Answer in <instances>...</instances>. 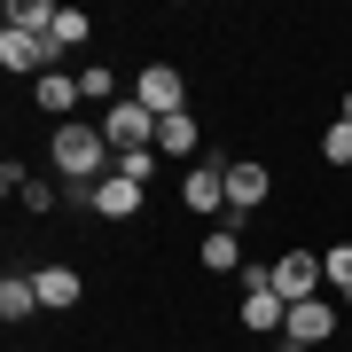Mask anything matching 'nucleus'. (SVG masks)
Listing matches in <instances>:
<instances>
[{
    "instance_id": "obj_4",
    "label": "nucleus",
    "mask_w": 352,
    "mask_h": 352,
    "mask_svg": "<svg viewBox=\"0 0 352 352\" xmlns=\"http://www.w3.org/2000/svg\"><path fill=\"white\" fill-rule=\"evenodd\" d=\"M133 102H141L149 118H180L188 87H180V71H173V63H149V71H141V87H133Z\"/></svg>"
},
{
    "instance_id": "obj_18",
    "label": "nucleus",
    "mask_w": 352,
    "mask_h": 352,
    "mask_svg": "<svg viewBox=\"0 0 352 352\" xmlns=\"http://www.w3.org/2000/svg\"><path fill=\"white\" fill-rule=\"evenodd\" d=\"M87 32H94L87 16H78V8H63V16H55V32H47V39H55V47H78V39H87Z\"/></svg>"
},
{
    "instance_id": "obj_5",
    "label": "nucleus",
    "mask_w": 352,
    "mask_h": 352,
    "mask_svg": "<svg viewBox=\"0 0 352 352\" xmlns=\"http://www.w3.org/2000/svg\"><path fill=\"white\" fill-rule=\"evenodd\" d=\"M258 204H266V164L227 157V227H235L243 212H258Z\"/></svg>"
},
{
    "instance_id": "obj_13",
    "label": "nucleus",
    "mask_w": 352,
    "mask_h": 352,
    "mask_svg": "<svg viewBox=\"0 0 352 352\" xmlns=\"http://www.w3.org/2000/svg\"><path fill=\"white\" fill-rule=\"evenodd\" d=\"M235 266H243L235 227H212V235H204V274H235Z\"/></svg>"
},
{
    "instance_id": "obj_21",
    "label": "nucleus",
    "mask_w": 352,
    "mask_h": 352,
    "mask_svg": "<svg viewBox=\"0 0 352 352\" xmlns=\"http://www.w3.org/2000/svg\"><path fill=\"white\" fill-rule=\"evenodd\" d=\"M78 87H87V102H110V94H118V78L94 63V71H78Z\"/></svg>"
},
{
    "instance_id": "obj_9",
    "label": "nucleus",
    "mask_w": 352,
    "mask_h": 352,
    "mask_svg": "<svg viewBox=\"0 0 352 352\" xmlns=\"http://www.w3.org/2000/svg\"><path fill=\"white\" fill-rule=\"evenodd\" d=\"M47 55H55V39H39V32H0V63H8V71H39V78H47Z\"/></svg>"
},
{
    "instance_id": "obj_3",
    "label": "nucleus",
    "mask_w": 352,
    "mask_h": 352,
    "mask_svg": "<svg viewBox=\"0 0 352 352\" xmlns=\"http://www.w3.org/2000/svg\"><path fill=\"white\" fill-rule=\"evenodd\" d=\"M266 289H274L282 305H305V298H321V258H314V251H282V266L266 274Z\"/></svg>"
},
{
    "instance_id": "obj_23",
    "label": "nucleus",
    "mask_w": 352,
    "mask_h": 352,
    "mask_svg": "<svg viewBox=\"0 0 352 352\" xmlns=\"http://www.w3.org/2000/svg\"><path fill=\"white\" fill-rule=\"evenodd\" d=\"M344 126H352V87H344Z\"/></svg>"
},
{
    "instance_id": "obj_7",
    "label": "nucleus",
    "mask_w": 352,
    "mask_h": 352,
    "mask_svg": "<svg viewBox=\"0 0 352 352\" xmlns=\"http://www.w3.org/2000/svg\"><path fill=\"white\" fill-rule=\"evenodd\" d=\"M289 344H321V337H337V305L329 298H305V305H289V329H282Z\"/></svg>"
},
{
    "instance_id": "obj_11",
    "label": "nucleus",
    "mask_w": 352,
    "mask_h": 352,
    "mask_svg": "<svg viewBox=\"0 0 352 352\" xmlns=\"http://www.w3.org/2000/svg\"><path fill=\"white\" fill-rule=\"evenodd\" d=\"M39 305H47V314H71V305H78V274H71V266H39Z\"/></svg>"
},
{
    "instance_id": "obj_17",
    "label": "nucleus",
    "mask_w": 352,
    "mask_h": 352,
    "mask_svg": "<svg viewBox=\"0 0 352 352\" xmlns=\"http://www.w3.org/2000/svg\"><path fill=\"white\" fill-rule=\"evenodd\" d=\"M321 274H329V289H344V298H352V243H337V251L321 258Z\"/></svg>"
},
{
    "instance_id": "obj_19",
    "label": "nucleus",
    "mask_w": 352,
    "mask_h": 352,
    "mask_svg": "<svg viewBox=\"0 0 352 352\" xmlns=\"http://www.w3.org/2000/svg\"><path fill=\"white\" fill-rule=\"evenodd\" d=\"M321 157H329V164H352V126H344V118L321 133Z\"/></svg>"
},
{
    "instance_id": "obj_15",
    "label": "nucleus",
    "mask_w": 352,
    "mask_h": 352,
    "mask_svg": "<svg viewBox=\"0 0 352 352\" xmlns=\"http://www.w3.org/2000/svg\"><path fill=\"white\" fill-rule=\"evenodd\" d=\"M0 314H8V321H32L39 314V282L32 274H8V282H0Z\"/></svg>"
},
{
    "instance_id": "obj_12",
    "label": "nucleus",
    "mask_w": 352,
    "mask_h": 352,
    "mask_svg": "<svg viewBox=\"0 0 352 352\" xmlns=\"http://www.w3.org/2000/svg\"><path fill=\"white\" fill-rule=\"evenodd\" d=\"M78 102H87V87H78V78H63V71H47V78H39V110H55L63 126H71V110H78Z\"/></svg>"
},
{
    "instance_id": "obj_20",
    "label": "nucleus",
    "mask_w": 352,
    "mask_h": 352,
    "mask_svg": "<svg viewBox=\"0 0 352 352\" xmlns=\"http://www.w3.org/2000/svg\"><path fill=\"white\" fill-rule=\"evenodd\" d=\"M118 173H126V180H141V188H149V173H157V149H133V157H118Z\"/></svg>"
},
{
    "instance_id": "obj_14",
    "label": "nucleus",
    "mask_w": 352,
    "mask_h": 352,
    "mask_svg": "<svg viewBox=\"0 0 352 352\" xmlns=\"http://www.w3.org/2000/svg\"><path fill=\"white\" fill-rule=\"evenodd\" d=\"M55 16H63L55 0H8V32H39V39H47Z\"/></svg>"
},
{
    "instance_id": "obj_16",
    "label": "nucleus",
    "mask_w": 352,
    "mask_h": 352,
    "mask_svg": "<svg viewBox=\"0 0 352 352\" xmlns=\"http://www.w3.org/2000/svg\"><path fill=\"white\" fill-rule=\"evenodd\" d=\"M157 149L188 157V149H196V118H188V110H180V118H157Z\"/></svg>"
},
{
    "instance_id": "obj_8",
    "label": "nucleus",
    "mask_w": 352,
    "mask_h": 352,
    "mask_svg": "<svg viewBox=\"0 0 352 352\" xmlns=\"http://www.w3.org/2000/svg\"><path fill=\"white\" fill-rule=\"evenodd\" d=\"M87 204H94L102 219H133V212H141V180L110 173V180H94V188H87Z\"/></svg>"
},
{
    "instance_id": "obj_2",
    "label": "nucleus",
    "mask_w": 352,
    "mask_h": 352,
    "mask_svg": "<svg viewBox=\"0 0 352 352\" xmlns=\"http://www.w3.org/2000/svg\"><path fill=\"white\" fill-rule=\"evenodd\" d=\"M102 141H110L118 157H133V149H157V118L141 110V102H110V118H102Z\"/></svg>"
},
{
    "instance_id": "obj_22",
    "label": "nucleus",
    "mask_w": 352,
    "mask_h": 352,
    "mask_svg": "<svg viewBox=\"0 0 352 352\" xmlns=\"http://www.w3.org/2000/svg\"><path fill=\"white\" fill-rule=\"evenodd\" d=\"M24 212H55V188H47V180H24Z\"/></svg>"
},
{
    "instance_id": "obj_6",
    "label": "nucleus",
    "mask_w": 352,
    "mask_h": 352,
    "mask_svg": "<svg viewBox=\"0 0 352 352\" xmlns=\"http://www.w3.org/2000/svg\"><path fill=\"white\" fill-rule=\"evenodd\" d=\"M180 196H188V212H227V164H219V157L188 164V180H180Z\"/></svg>"
},
{
    "instance_id": "obj_10",
    "label": "nucleus",
    "mask_w": 352,
    "mask_h": 352,
    "mask_svg": "<svg viewBox=\"0 0 352 352\" xmlns=\"http://www.w3.org/2000/svg\"><path fill=\"white\" fill-rule=\"evenodd\" d=\"M243 329H258V337H282L289 329V305L274 289H243Z\"/></svg>"
},
{
    "instance_id": "obj_1",
    "label": "nucleus",
    "mask_w": 352,
    "mask_h": 352,
    "mask_svg": "<svg viewBox=\"0 0 352 352\" xmlns=\"http://www.w3.org/2000/svg\"><path fill=\"white\" fill-rule=\"evenodd\" d=\"M47 157H55V173H63L78 196H87L94 180H110V173H118V149H110V141H102L94 126H55Z\"/></svg>"
}]
</instances>
